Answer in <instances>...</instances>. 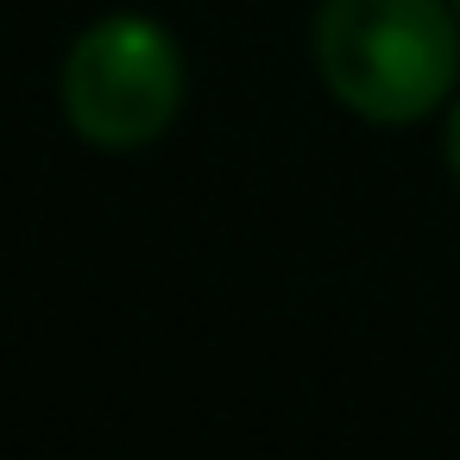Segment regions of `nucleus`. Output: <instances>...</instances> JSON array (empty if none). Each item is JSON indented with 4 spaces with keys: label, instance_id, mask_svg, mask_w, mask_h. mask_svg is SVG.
Instances as JSON below:
<instances>
[{
    "label": "nucleus",
    "instance_id": "obj_3",
    "mask_svg": "<svg viewBox=\"0 0 460 460\" xmlns=\"http://www.w3.org/2000/svg\"><path fill=\"white\" fill-rule=\"evenodd\" d=\"M441 152H447V177L460 183V102L447 108V127H441Z\"/></svg>",
    "mask_w": 460,
    "mask_h": 460
},
{
    "label": "nucleus",
    "instance_id": "obj_1",
    "mask_svg": "<svg viewBox=\"0 0 460 460\" xmlns=\"http://www.w3.org/2000/svg\"><path fill=\"white\" fill-rule=\"evenodd\" d=\"M315 70L347 114L416 127L454 95L460 13L454 0H322Z\"/></svg>",
    "mask_w": 460,
    "mask_h": 460
},
{
    "label": "nucleus",
    "instance_id": "obj_4",
    "mask_svg": "<svg viewBox=\"0 0 460 460\" xmlns=\"http://www.w3.org/2000/svg\"><path fill=\"white\" fill-rule=\"evenodd\" d=\"M454 13H460V0H454Z\"/></svg>",
    "mask_w": 460,
    "mask_h": 460
},
{
    "label": "nucleus",
    "instance_id": "obj_2",
    "mask_svg": "<svg viewBox=\"0 0 460 460\" xmlns=\"http://www.w3.org/2000/svg\"><path fill=\"white\" fill-rule=\"evenodd\" d=\"M64 120L102 152L152 146L183 108V51L146 13L95 20L64 58Z\"/></svg>",
    "mask_w": 460,
    "mask_h": 460
}]
</instances>
